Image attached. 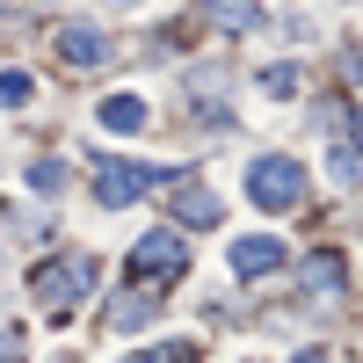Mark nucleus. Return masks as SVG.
<instances>
[{
	"label": "nucleus",
	"instance_id": "nucleus-1",
	"mask_svg": "<svg viewBox=\"0 0 363 363\" xmlns=\"http://www.w3.org/2000/svg\"><path fill=\"white\" fill-rule=\"evenodd\" d=\"M95 284H102V262L95 255H58V262H44L37 277H29V291H37L44 313H66L73 298H87Z\"/></svg>",
	"mask_w": 363,
	"mask_h": 363
},
{
	"label": "nucleus",
	"instance_id": "nucleus-2",
	"mask_svg": "<svg viewBox=\"0 0 363 363\" xmlns=\"http://www.w3.org/2000/svg\"><path fill=\"white\" fill-rule=\"evenodd\" d=\"M247 196L262 211H298V203H306V167L284 160V153H269V160L247 167Z\"/></svg>",
	"mask_w": 363,
	"mask_h": 363
},
{
	"label": "nucleus",
	"instance_id": "nucleus-3",
	"mask_svg": "<svg viewBox=\"0 0 363 363\" xmlns=\"http://www.w3.org/2000/svg\"><path fill=\"white\" fill-rule=\"evenodd\" d=\"M160 182V167L153 160H102L95 167V203L102 211H124V203H138L145 189Z\"/></svg>",
	"mask_w": 363,
	"mask_h": 363
},
{
	"label": "nucleus",
	"instance_id": "nucleus-4",
	"mask_svg": "<svg viewBox=\"0 0 363 363\" xmlns=\"http://www.w3.org/2000/svg\"><path fill=\"white\" fill-rule=\"evenodd\" d=\"M131 269L145 284H174L182 269H189V247H182V233H145L138 247H131Z\"/></svg>",
	"mask_w": 363,
	"mask_h": 363
},
{
	"label": "nucleus",
	"instance_id": "nucleus-5",
	"mask_svg": "<svg viewBox=\"0 0 363 363\" xmlns=\"http://www.w3.org/2000/svg\"><path fill=\"white\" fill-rule=\"evenodd\" d=\"M167 211H174L182 225H196V233L225 218V203H218V189H203L196 174H182V182H174V196H167Z\"/></svg>",
	"mask_w": 363,
	"mask_h": 363
},
{
	"label": "nucleus",
	"instance_id": "nucleus-6",
	"mask_svg": "<svg viewBox=\"0 0 363 363\" xmlns=\"http://www.w3.org/2000/svg\"><path fill=\"white\" fill-rule=\"evenodd\" d=\"M269 269H284V240H277V233L233 240V277H269Z\"/></svg>",
	"mask_w": 363,
	"mask_h": 363
},
{
	"label": "nucleus",
	"instance_id": "nucleus-7",
	"mask_svg": "<svg viewBox=\"0 0 363 363\" xmlns=\"http://www.w3.org/2000/svg\"><path fill=\"white\" fill-rule=\"evenodd\" d=\"M58 58H66V66H95V58H109V37L95 22H66L58 29Z\"/></svg>",
	"mask_w": 363,
	"mask_h": 363
},
{
	"label": "nucleus",
	"instance_id": "nucleus-8",
	"mask_svg": "<svg viewBox=\"0 0 363 363\" xmlns=\"http://www.w3.org/2000/svg\"><path fill=\"white\" fill-rule=\"evenodd\" d=\"M145 116H153V109H145L138 95H109V102H102V124H109V131H145Z\"/></svg>",
	"mask_w": 363,
	"mask_h": 363
},
{
	"label": "nucleus",
	"instance_id": "nucleus-9",
	"mask_svg": "<svg viewBox=\"0 0 363 363\" xmlns=\"http://www.w3.org/2000/svg\"><path fill=\"white\" fill-rule=\"evenodd\" d=\"M306 291H313V298L342 291V255H313V262H306Z\"/></svg>",
	"mask_w": 363,
	"mask_h": 363
},
{
	"label": "nucleus",
	"instance_id": "nucleus-10",
	"mask_svg": "<svg viewBox=\"0 0 363 363\" xmlns=\"http://www.w3.org/2000/svg\"><path fill=\"white\" fill-rule=\"evenodd\" d=\"M153 313H160L153 298H109V327H145Z\"/></svg>",
	"mask_w": 363,
	"mask_h": 363
},
{
	"label": "nucleus",
	"instance_id": "nucleus-11",
	"mask_svg": "<svg viewBox=\"0 0 363 363\" xmlns=\"http://www.w3.org/2000/svg\"><path fill=\"white\" fill-rule=\"evenodd\" d=\"M29 189H37V196H58V189H66V167H58V160H29Z\"/></svg>",
	"mask_w": 363,
	"mask_h": 363
},
{
	"label": "nucleus",
	"instance_id": "nucleus-12",
	"mask_svg": "<svg viewBox=\"0 0 363 363\" xmlns=\"http://www.w3.org/2000/svg\"><path fill=\"white\" fill-rule=\"evenodd\" d=\"M211 8H218V22H225V29H247V22H255L247 0H211Z\"/></svg>",
	"mask_w": 363,
	"mask_h": 363
},
{
	"label": "nucleus",
	"instance_id": "nucleus-13",
	"mask_svg": "<svg viewBox=\"0 0 363 363\" xmlns=\"http://www.w3.org/2000/svg\"><path fill=\"white\" fill-rule=\"evenodd\" d=\"M262 87H269V95H298V66H269Z\"/></svg>",
	"mask_w": 363,
	"mask_h": 363
},
{
	"label": "nucleus",
	"instance_id": "nucleus-14",
	"mask_svg": "<svg viewBox=\"0 0 363 363\" xmlns=\"http://www.w3.org/2000/svg\"><path fill=\"white\" fill-rule=\"evenodd\" d=\"M0 102H29V73H0Z\"/></svg>",
	"mask_w": 363,
	"mask_h": 363
},
{
	"label": "nucleus",
	"instance_id": "nucleus-15",
	"mask_svg": "<svg viewBox=\"0 0 363 363\" xmlns=\"http://www.w3.org/2000/svg\"><path fill=\"white\" fill-rule=\"evenodd\" d=\"M291 363H327V349H306V356H291Z\"/></svg>",
	"mask_w": 363,
	"mask_h": 363
}]
</instances>
